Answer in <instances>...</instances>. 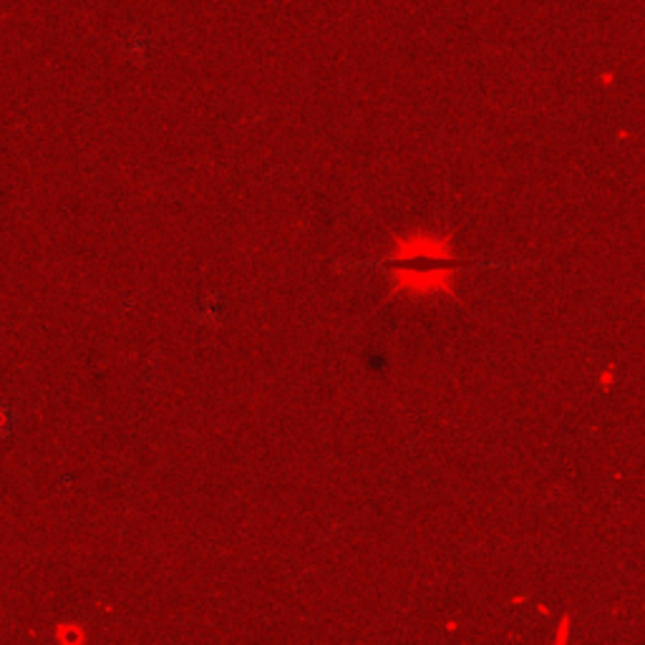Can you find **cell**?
<instances>
[{
	"instance_id": "6da1fadb",
	"label": "cell",
	"mask_w": 645,
	"mask_h": 645,
	"mask_svg": "<svg viewBox=\"0 0 645 645\" xmlns=\"http://www.w3.org/2000/svg\"><path fill=\"white\" fill-rule=\"evenodd\" d=\"M18 424V414L8 401H0V441H6L8 436L16 431Z\"/></svg>"
}]
</instances>
